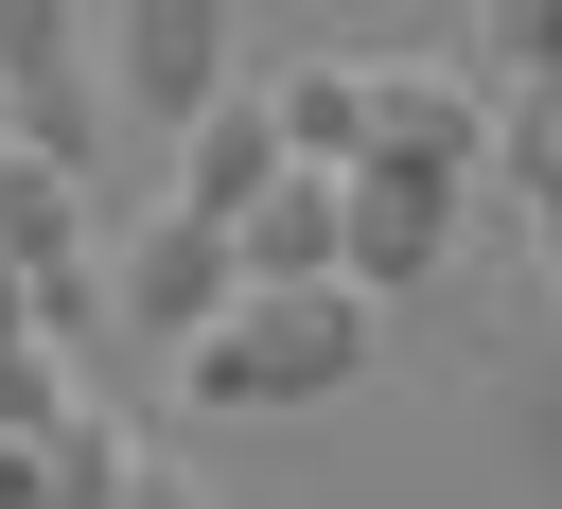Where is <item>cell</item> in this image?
I'll return each mask as SVG.
<instances>
[{"mask_svg":"<svg viewBox=\"0 0 562 509\" xmlns=\"http://www.w3.org/2000/svg\"><path fill=\"white\" fill-rule=\"evenodd\" d=\"M369 369V298L351 281H246L193 351H176V386L211 404V421H263V404H334Z\"/></svg>","mask_w":562,"mask_h":509,"instance_id":"obj_1","label":"cell"},{"mask_svg":"<svg viewBox=\"0 0 562 509\" xmlns=\"http://www.w3.org/2000/svg\"><path fill=\"white\" fill-rule=\"evenodd\" d=\"M228 298H246V246H228L211 211L140 193V228L105 246V316H123V333H158V351H193V333H211Z\"/></svg>","mask_w":562,"mask_h":509,"instance_id":"obj_2","label":"cell"},{"mask_svg":"<svg viewBox=\"0 0 562 509\" xmlns=\"http://www.w3.org/2000/svg\"><path fill=\"white\" fill-rule=\"evenodd\" d=\"M105 88H123V123H193V105H228L246 70H228V0H105Z\"/></svg>","mask_w":562,"mask_h":509,"instance_id":"obj_3","label":"cell"},{"mask_svg":"<svg viewBox=\"0 0 562 509\" xmlns=\"http://www.w3.org/2000/svg\"><path fill=\"white\" fill-rule=\"evenodd\" d=\"M439 246H457V158L369 140V158H351V298H404Z\"/></svg>","mask_w":562,"mask_h":509,"instance_id":"obj_4","label":"cell"},{"mask_svg":"<svg viewBox=\"0 0 562 509\" xmlns=\"http://www.w3.org/2000/svg\"><path fill=\"white\" fill-rule=\"evenodd\" d=\"M176 211H211V228H246L263 193H281V105L263 88H228V105H193L176 123V176H158Z\"/></svg>","mask_w":562,"mask_h":509,"instance_id":"obj_5","label":"cell"},{"mask_svg":"<svg viewBox=\"0 0 562 509\" xmlns=\"http://www.w3.org/2000/svg\"><path fill=\"white\" fill-rule=\"evenodd\" d=\"M228 246H246V281H351V176L281 158V193H263Z\"/></svg>","mask_w":562,"mask_h":509,"instance_id":"obj_6","label":"cell"},{"mask_svg":"<svg viewBox=\"0 0 562 509\" xmlns=\"http://www.w3.org/2000/svg\"><path fill=\"white\" fill-rule=\"evenodd\" d=\"M369 140H404V158H492V105H474V70H422V53H369Z\"/></svg>","mask_w":562,"mask_h":509,"instance_id":"obj_7","label":"cell"},{"mask_svg":"<svg viewBox=\"0 0 562 509\" xmlns=\"http://www.w3.org/2000/svg\"><path fill=\"white\" fill-rule=\"evenodd\" d=\"M281 158H316V176H351L369 158V53H281Z\"/></svg>","mask_w":562,"mask_h":509,"instance_id":"obj_8","label":"cell"},{"mask_svg":"<svg viewBox=\"0 0 562 509\" xmlns=\"http://www.w3.org/2000/svg\"><path fill=\"white\" fill-rule=\"evenodd\" d=\"M123 474H140V439H123L105 404H70V421H35V509H123Z\"/></svg>","mask_w":562,"mask_h":509,"instance_id":"obj_9","label":"cell"},{"mask_svg":"<svg viewBox=\"0 0 562 509\" xmlns=\"http://www.w3.org/2000/svg\"><path fill=\"white\" fill-rule=\"evenodd\" d=\"M492 158H509V176H527V193H562V70H544V88H509V105H492Z\"/></svg>","mask_w":562,"mask_h":509,"instance_id":"obj_10","label":"cell"},{"mask_svg":"<svg viewBox=\"0 0 562 509\" xmlns=\"http://www.w3.org/2000/svg\"><path fill=\"white\" fill-rule=\"evenodd\" d=\"M70 404H88V386H70V351H53V333H18V351H0V421L35 439V421H70Z\"/></svg>","mask_w":562,"mask_h":509,"instance_id":"obj_11","label":"cell"},{"mask_svg":"<svg viewBox=\"0 0 562 509\" xmlns=\"http://www.w3.org/2000/svg\"><path fill=\"white\" fill-rule=\"evenodd\" d=\"M474 35H492V70H509V88H544V70H562V0H474Z\"/></svg>","mask_w":562,"mask_h":509,"instance_id":"obj_12","label":"cell"},{"mask_svg":"<svg viewBox=\"0 0 562 509\" xmlns=\"http://www.w3.org/2000/svg\"><path fill=\"white\" fill-rule=\"evenodd\" d=\"M123 509H193V474H176V456H140V474H123Z\"/></svg>","mask_w":562,"mask_h":509,"instance_id":"obj_13","label":"cell"},{"mask_svg":"<svg viewBox=\"0 0 562 509\" xmlns=\"http://www.w3.org/2000/svg\"><path fill=\"white\" fill-rule=\"evenodd\" d=\"M0 509H35V439L18 421H0Z\"/></svg>","mask_w":562,"mask_h":509,"instance_id":"obj_14","label":"cell"},{"mask_svg":"<svg viewBox=\"0 0 562 509\" xmlns=\"http://www.w3.org/2000/svg\"><path fill=\"white\" fill-rule=\"evenodd\" d=\"M18 333H35V281H18V263H0V351H18Z\"/></svg>","mask_w":562,"mask_h":509,"instance_id":"obj_15","label":"cell"},{"mask_svg":"<svg viewBox=\"0 0 562 509\" xmlns=\"http://www.w3.org/2000/svg\"><path fill=\"white\" fill-rule=\"evenodd\" d=\"M527 228H544V281H562V193H527Z\"/></svg>","mask_w":562,"mask_h":509,"instance_id":"obj_16","label":"cell"},{"mask_svg":"<svg viewBox=\"0 0 562 509\" xmlns=\"http://www.w3.org/2000/svg\"><path fill=\"white\" fill-rule=\"evenodd\" d=\"M88 18H105V0H88Z\"/></svg>","mask_w":562,"mask_h":509,"instance_id":"obj_17","label":"cell"}]
</instances>
